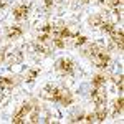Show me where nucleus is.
<instances>
[{
    "label": "nucleus",
    "mask_w": 124,
    "mask_h": 124,
    "mask_svg": "<svg viewBox=\"0 0 124 124\" xmlns=\"http://www.w3.org/2000/svg\"><path fill=\"white\" fill-rule=\"evenodd\" d=\"M104 83H106V76H103V75H96V76L93 78V86H94V88L103 86Z\"/></svg>",
    "instance_id": "nucleus-15"
},
{
    "label": "nucleus",
    "mask_w": 124,
    "mask_h": 124,
    "mask_svg": "<svg viewBox=\"0 0 124 124\" xmlns=\"http://www.w3.org/2000/svg\"><path fill=\"white\" fill-rule=\"evenodd\" d=\"M28 12H30V3H22V5H17L13 8V17L17 20H23L28 17Z\"/></svg>",
    "instance_id": "nucleus-5"
},
{
    "label": "nucleus",
    "mask_w": 124,
    "mask_h": 124,
    "mask_svg": "<svg viewBox=\"0 0 124 124\" xmlns=\"http://www.w3.org/2000/svg\"><path fill=\"white\" fill-rule=\"evenodd\" d=\"M111 46L113 48H117V50H123V46H124V35H123V28H117L116 27L111 33Z\"/></svg>",
    "instance_id": "nucleus-3"
},
{
    "label": "nucleus",
    "mask_w": 124,
    "mask_h": 124,
    "mask_svg": "<svg viewBox=\"0 0 124 124\" xmlns=\"http://www.w3.org/2000/svg\"><path fill=\"white\" fill-rule=\"evenodd\" d=\"M108 22V17H106L104 13H99V15H94V17H91L89 18V25H91V28H99L103 27V23Z\"/></svg>",
    "instance_id": "nucleus-9"
},
{
    "label": "nucleus",
    "mask_w": 124,
    "mask_h": 124,
    "mask_svg": "<svg viewBox=\"0 0 124 124\" xmlns=\"http://www.w3.org/2000/svg\"><path fill=\"white\" fill-rule=\"evenodd\" d=\"M38 73H40V70H38V68L28 70V71H27V75H25V79H27V81H33L35 78L38 76Z\"/></svg>",
    "instance_id": "nucleus-14"
},
{
    "label": "nucleus",
    "mask_w": 124,
    "mask_h": 124,
    "mask_svg": "<svg viewBox=\"0 0 124 124\" xmlns=\"http://www.w3.org/2000/svg\"><path fill=\"white\" fill-rule=\"evenodd\" d=\"M60 0H45V5H46V8H51L53 5H56Z\"/></svg>",
    "instance_id": "nucleus-19"
},
{
    "label": "nucleus",
    "mask_w": 124,
    "mask_h": 124,
    "mask_svg": "<svg viewBox=\"0 0 124 124\" xmlns=\"http://www.w3.org/2000/svg\"><path fill=\"white\" fill-rule=\"evenodd\" d=\"M7 7V0H0V10Z\"/></svg>",
    "instance_id": "nucleus-21"
},
{
    "label": "nucleus",
    "mask_w": 124,
    "mask_h": 124,
    "mask_svg": "<svg viewBox=\"0 0 124 124\" xmlns=\"http://www.w3.org/2000/svg\"><path fill=\"white\" fill-rule=\"evenodd\" d=\"M7 51H8V48H3L2 51H0V61H3L5 56H7Z\"/></svg>",
    "instance_id": "nucleus-20"
},
{
    "label": "nucleus",
    "mask_w": 124,
    "mask_h": 124,
    "mask_svg": "<svg viewBox=\"0 0 124 124\" xmlns=\"http://www.w3.org/2000/svg\"><path fill=\"white\" fill-rule=\"evenodd\" d=\"M8 103H10V96L7 93H0V108L7 106Z\"/></svg>",
    "instance_id": "nucleus-16"
},
{
    "label": "nucleus",
    "mask_w": 124,
    "mask_h": 124,
    "mask_svg": "<svg viewBox=\"0 0 124 124\" xmlns=\"http://www.w3.org/2000/svg\"><path fill=\"white\" fill-rule=\"evenodd\" d=\"M123 104H124V99H123V96H119V98L116 99V103H114V116L123 113Z\"/></svg>",
    "instance_id": "nucleus-13"
},
{
    "label": "nucleus",
    "mask_w": 124,
    "mask_h": 124,
    "mask_svg": "<svg viewBox=\"0 0 124 124\" xmlns=\"http://www.w3.org/2000/svg\"><path fill=\"white\" fill-rule=\"evenodd\" d=\"M5 61H7V65H10V66L20 65V63L23 61V53L18 51V50H15V51H12V53H8V55L5 56Z\"/></svg>",
    "instance_id": "nucleus-6"
},
{
    "label": "nucleus",
    "mask_w": 124,
    "mask_h": 124,
    "mask_svg": "<svg viewBox=\"0 0 124 124\" xmlns=\"http://www.w3.org/2000/svg\"><path fill=\"white\" fill-rule=\"evenodd\" d=\"M86 41H88V38H86V37L78 35V33H76V35L73 37V40H71V45H73V46H83Z\"/></svg>",
    "instance_id": "nucleus-12"
},
{
    "label": "nucleus",
    "mask_w": 124,
    "mask_h": 124,
    "mask_svg": "<svg viewBox=\"0 0 124 124\" xmlns=\"http://www.w3.org/2000/svg\"><path fill=\"white\" fill-rule=\"evenodd\" d=\"M91 98H93V101H94L96 106L106 104V93L101 89V86H98V88H94V89H93V94H91Z\"/></svg>",
    "instance_id": "nucleus-7"
},
{
    "label": "nucleus",
    "mask_w": 124,
    "mask_h": 124,
    "mask_svg": "<svg viewBox=\"0 0 124 124\" xmlns=\"http://www.w3.org/2000/svg\"><path fill=\"white\" fill-rule=\"evenodd\" d=\"M114 83L119 86V91L123 93V83H124V81H123V75H116V76H114Z\"/></svg>",
    "instance_id": "nucleus-17"
},
{
    "label": "nucleus",
    "mask_w": 124,
    "mask_h": 124,
    "mask_svg": "<svg viewBox=\"0 0 124 124\" xmlns=\"http://www.w3.org/2000/svg\"><path fill=\"white\" fill-rule=\"evenodd\" d=\"M55 68H56L58 73H61V75H73L75 73V65L68 58H60L56 61V65H55Z\"/></svg>",
    "instance_id": "nucleus-2"
},
{
    "label": "nucleus",
    "mask_w": 124,
    "mask_h": 124,
    "mask_svg": "<svg viewBox=\"0 0 124 124\" xmlns=\"http://www.w3.org/2000/svg\"><path fill=\"white\" fill-rule=\"evenodd\" d=\"M85 123H98L96 114H94V113H91V114H85Z\"/></svg>",
    "instance_id": "nucleus-18"
},
{
    "label": "nucleus",
    "mask_w": 124,
    "mask_h": 124,
    "mask_svg": "<svg viewBox=\"0 0 124 124\" xmlns=\"http://www.w3.org/2000/svg\"><path fill=\"white\" fill-rule=\"evenodd\" d=\"M23 31H25V27H22V25H13V27H8L7 28V38L8 40H15L18 38V37H22L23 35Z\"/></svg>",
    "instance_id": "nucleus-8"
},
{
    "label": "nucleus",
    "mask_w": 124,
    "mask_h": 124,
    "mask_svg": "<svg viewBox=\"0 0 124 124\" xmlns=\"http://www.w3.org/2000/svg\"><path fill=\"white\" fill-rule=\"evenodd\" d=\"M20 83V78H0V89H10Z\"/></svg>",
    "instance_id": "nucleus-10"
},
{
    "label": "nucleus",
    "mask_w": 124,
    "mask_h": 124,
    "mask_svg": "<svg viewBox=\"0 0 124 124\" xmlns=\"http://www.w3.org/2000/svg\"><path fill=\"white\" fill-rule=\"evenodd\" d=\"M41 98L55 101V103H60V104H65V106L73 103V96H71V93L66 88H58V86H53V85H48L41 91Z\"/></svg>",
    "instance_id": "nucleus-1"
},
{
    "label": "nucleus",
    "mask_w": 124,
    "mask_h": 124,
    "mask_svg": "<svg viewBox=\"0 0 124 124\" xmlns=\"http://www.w3.org/2000/svg\"><path fill=\"white\" fill-rule=\"evenodd\" d=\"M91 61L98 68H106L108 63H109V53H108V50L101 51V53H96V55H91Z\"/></svg>",
    "instance_id": "nucleus-4"
},
{
    "label": "nucleus",
    "mask_w": 124,
    "mask_h": 124,
    "mask_svg": "<svg viewBox=\"0 0 124 124\" xmlns=\"http://www.w3.org/2000/svg\"><path fill=\"white\" fill-rule=\"evenodd\" d=\"M94 114H96V119H98V123H101V121H104V119H106V116H108V111H106L104 104L98 106V109L94 111Z\"/></svg>",
    "instance_id": "nucleus-11"
}]
</instances>
